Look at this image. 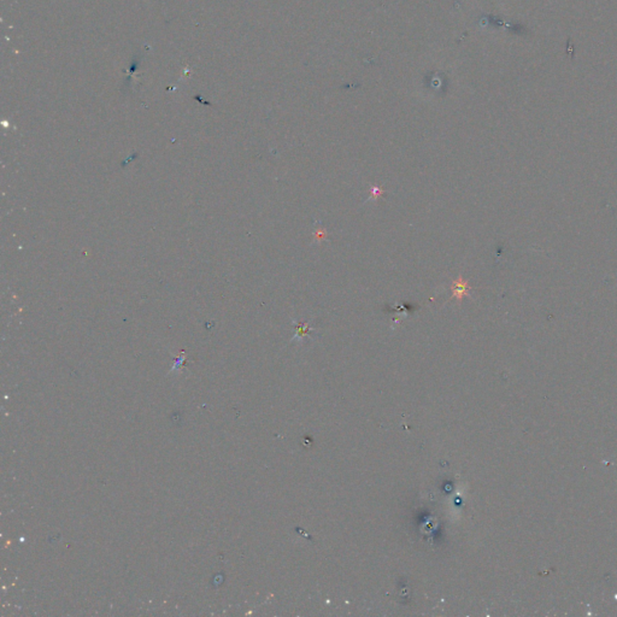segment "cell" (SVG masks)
Masks as SVG:
<instances>
[{
	"label": "cell",
	"instance_id": "cell-1",
	"mask_svg": "<svg viewBox=\"0 0 617 617\" xmlns=\"http://www.w3.org/2000/svg\"><path fill=\"white\" fill-rule=\"evenodd\" d=\"M468 290H469V286H468L467 282H465L462 278H459L457 281L453 282L452 293H453V297L458 299V301H462L463 297L467 296Z\"/></svg>",
	"mask_w": 617,
	"mask_h": 617
},
{
	"label": "cell",
	"instance_id": "cell-3",
	"mask_svg": "<svg viewBox=\"0 0 617 617\" xmlns=\"http://www.w3.org/2000/svg\"><path fill=\"white\" fill-rule=\"evenodd\" d=\"M324 238H325V231L323 229H319L318 231H316L315 233V239L318 240V241H321V240H323Z\"/></svg>",
	"mask_w": 617,
	"mask_h": 617
},
{
	"label": "cell",
	"instance_id": "cell-2",
	"mask_svg": "<svg viewBox=\"0 0 617 617\" xmlns=\"http://www.w3.org/2000/svg\"><path fill=\"white\" fill-rule=\"evenodd\" d=\"M380 194H382V190L380 187L373 186V187L370 188V199H378Z\"/></svg>",
	"mask_w": 617,
	"mask_h": 617
}]
</instances>
